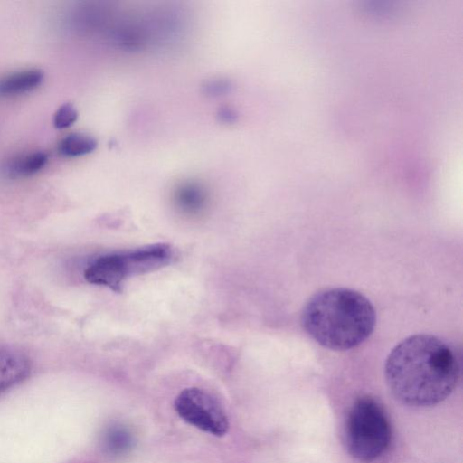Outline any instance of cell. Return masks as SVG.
<instances>
[{"mask_svg":"<svg viewBox=\"0 0 463 463\" xmlns=\"http://www.w3.org/2000/svg\"><path fill=\"white\" fill-rule=\"evenodd\" d=\"M386 383L401 402L413 407L439 403L455 389L460 364L453 348L431 335H411L387 356Z\"/></svg>","mask_w":463,"mask_h":463,"instance_id":"6da1fadb","label":"cell"},{"mask_svg":"<svg viewBox=\"0 0 463 463\" xmlns=\"http://www.w3.org/2000/svg\"><path fill=\"white\" fill-rule=\"evenodd\" d=\"M300 322L320 345L345 351L364 343L373 331L376 314L358 291L335 288L313 295L303 307Z\"/></svg>","mask_w":463,"mask_h":463,"instance_id":"7a4b0ae2","label":"cell"},{"mask_svg":"<svg viewBox=\"0 0 463 463\" xmlns=\"http://www.w3.org/2000/svg\"><path fill=\"white\" fill-rule=\"evenodd\" d=\"M173 258L174 251L169 244L146 245L99 257L86 268L84 278L91 284L118 292L125 279L159 269L168 265Z\"/></svg>","mask_w":463,"mask_h":463,"instance_id":"3957f363","label":"cell"},{"mask_svg":"<svg viewBox=\"0 0 463 463\" xmlns=\"http://www.w3.org/2000/svg\"><path fill=\"white\" fill-rule=\"evenodd\" d=\"M345 429L348 452L359 461L372 462L390 446L392 429L388 417L372 397L363 396L353 403Z\"/></svg>","mask_w":463,"mask_h":463,"instance_id":"277c9868","label":"cell"},{"mask_svg":"<svg viewBox=\"0 0 463 463\" xmlns=\"http://www.w3.org/2000/svg\"><path fill=\"white\" fill-rule=\"evenodd\" d=\"M176 413L188 424L214 436H223L229 430L224 410L210 393L192 387L183 390L175 400Z\"/></svg>","mask_w":463,"mask_h":463,"instance_id":"5b68a950","label":"cell"},{"mask_svg":"<svg viewBox=\"0 0 463 463\" xmlns=\"http://www.w3.org/2000/svg\"><path fill=\"white\" fill-rule=\"evenodd\" d=\"M30 367L29 359L22 352L10 348L0 349V390L27 377Z\"/></svg>","mask_w":463,"mask_h":463,"instance_id":"8992f818","label":"cell"},{"mask_svg":"<svg viewBox=\"0 0 463 463\" xmlns=\"http://www.w3.org/2000/svg\"><path fill=\"white\" fill-rule=\"evenodd\" d=\"M43 80L38 69H28L7 74L0 79V97L21 95L35 90Z\"/></svg>","mask_w":463,"mask_h":463,"instance_id":"52a82bcc","label":"cell"},{"mask_svg":"<svg viewBox=\"0 0 463 463\" xmlns=\"http://www.w3.org/2000/svg\"><path fill=\"white\" fill-rule=\"evenodd\" d=\"M174 199L175 205L182 213L195 215L205 209L208 193L199 183L185 182L177 187Z\"/></svg>","mask_w":463,"mask_h":463,"instance_id":"ba28073f","label":"cell"},{"mask_svg":"<svg viewBox=\"0 0 463 463\" xmlns=\"http://www.w3.org/2000/svg\"><path fill=\"white\" fill-rule=\"evenodd\" d=\"M48 160V154L44 151H32L15 156L9 161L5 168L12 177H24L41 171Z\"/></svg>","mask_w":463,"mask_h":463,"instance_id":"9c48e42d","label":"cell"},{"mask_svg":"<svg viewBox=\"0 0 463 463\" xmlns=\"http://www.w3.org/2000/svg\"><path fill=\"white\" fill-rule=\"evenodd\" d=\"M97 146L98 142L93 137L83 133H72L61 140L58 149L62 156L77 157L92 153Z\"/></svg>","mask_w":463,"mask_h":463,"instance_id":"30bf717a","label":"cell"},{"mask_svg":"<svg viewBox=\"0 0 463 463\" xmlns=\"http://www.w3.org/2000/svg\"><path fill=\"white\" fill-rule=\"evenodd\" d=\"M105 442L110 451L121 452L130 446L131 438L126 430L117 427L108 431Z\"/></svg>","mask_w":463,"mask_h":463,"instance_id":"8fae6325","label":"cell"},{"mask_svg":"<svg viewBox=\"0 0 463 463\" xmlns=\"http://www.w3.org/2000/svg\"><path fill=\"white\" fill-rule=\"evenodd\" d=\"M78 118V111L71 103L62 104L53 115V126L57 129H65L72 126Z\"/></svg>","mask_w":463,"mask_h":463,"instance_id":"7c38bea8","label":"cell"},{"mask_svg":"<svg viewBox=\"0 0 463 463\" xmlns=\"http://www.w3.org/2000/svg\"><path fill=\"white\" fill-rule=\"evenodd\" d=\"M229 88H231L230 83L224 80H214L209 81L205 86L206 92L212 95L222 94L227 91Z\"/></svg>","mask_w":463,"mask_h":463,"instance_id":"4fadbf2b","label":"cell"},{"mask_svg":"<svg viewBox=\"0 0 463 463\" xmlns=\"http://www.w3.org/2000/svg\"><path fill=\"white\" fill-rule=\"evenodd\" d=\"M218 117L225 123H232L236 120L237 113L233 109L225 106L220 108Z\"/></svg>","mask_w":463,"mask_h":463,"instance_id":"5bb4252c","label":"cell"}]
</instances>
